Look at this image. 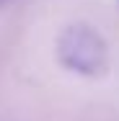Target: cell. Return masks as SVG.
<instances>
[{"label":"cell","instance_id":"obj_1","mask_svg":"<svg viewBox=\"0 0 119 121\" xmlns=\"http://www.w3.org/2000/svg\"><path fill=\"white\" fill-rule=\"evenodd\" d=\"M60 62L80 75H98L106 67V44L91 26H70L57 44Z\"/></svg>","mask_w":119,"mask_h":121}]
</instances>
